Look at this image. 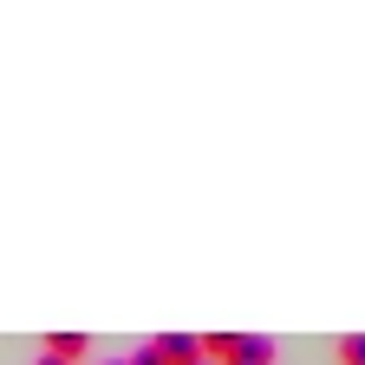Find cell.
<instances>
[{
	"mask_svg": "<svg viewBox=\"0 0 365 365\" xmlns=\"http://www.w3.org/2000/svg\"><path fill=\"white\" fill-rule=\"evenodd\" d=\"M150 346L163 352V365H196L202 359V339H190V333H157Z\"/></svg>",
	"mask_w": 365,
	"mask_h": 365,
	"instance_id": "obj_1",
	"label": "cell"
},
{
	"mask_svg": "<svg viewBox=\"0 0 365 365\" xmlns=\"http://www.w3.org/2000/svg\"><path fill=\"white\" fill-rule=\"evenodd\" d=\"M242 339H248V333H209V339H202V359H209V365H242Z\"/></svg>",
	"mask_w": 365,
	"mask_h": 365,
	"instance_id": "obj_2",
	"label": "cell"
},
{
	"mask_svg": "<svg viewBox=\"0 0 365 365\" xmlns=\"http://www.w3.org/2000/svg\"><path fill=\"white\" fill-rule=\"evenodd\" d=\"M91 352V339L85 333H46V359H66V365H78Z\"/></svg>",
	"mask_w": 365,
	"mask_h": 365,
	"instance_id": "obj_3",
	"label": "cell"
},
{
	"mask_svg": "<svg viewBox=\"0 0 365 365\" xmlns=\"http://www.w3.org/2000/svg\"><path fill=\"white\" fill-rule=\"evenodd\" d=\"M333 359H339V365H365V333H346V339L333 346Z\"/></svg>",
	"mask_w": 365,
	"mask_h": 365,
	"instance_id": "obj_4",
	"label": "cell"
},
{
	"mask_svg": "<svg viewBox=\"0 0 365 365\" xmlns=\"http://www.w3.org/2000/svg\"><path fill=\"white\" fill-rule=\"evenodd\" d=\"M242 365H274V339H242Z\"/></svg>",
	"mask_w": 365,
	"mask_h": 365,
	"instance_id": "obj_5",
	"label": "cell"
},
{
	"mask_svg": "<svg viewBox=\"0 0 365 365\" xmlns=\"http://www.w3.org/2000/svg\"><path fill=\"white\" fill-rule=\"evenodd\" d=\"M130 365H163V352H157V346H144V352H137Z\"/></svg>",
	"mask_w": 365,
	"mask_h": 365,
	"instance_id": "obj_6",
	"label": "cell"
},
{
	"mask_svg": "<svg viewBox=\"0 0 365 365\" xmlns=\"http://www.w3.org/2000/svg\"><path fill=\"white\" fill-rule=\"evenodd\" d=\"M39 365H66V359H46V352H39Z\"/></svg>",
	"mask_w": 365,
	"mask_h": 365,
	"instance_id": "obj_7",
	"label": "cell"
},
{
	"mask_svg": "<svg viewBox=\"0 0 365 365\" xmlns=\"http://www.w3.org/2000/svg\"><path fill=\"white\" fill-rule=\"evenodd\" d=\"M105 365H130V359H105Z\"/></svg>",
	"mask_w": 365,
	"mask_h": 365,
	"instance_id": "obj_8",
	"label": "cell"
},
{
	"mask_svg": "<svg viewBox=\"0 0 365 365\" xmlns=\"http://www.w3.org/2000/svg\"><path fill=\"white\" fill-rule=\"evenodd\" d=\"M196 365H209V359H196Z\"/></svg>",
	"mask_w": 365,
	"mask_h": 365,
	"instance_id": "obj_9",
	"label": "cell"
}]
</instances>
